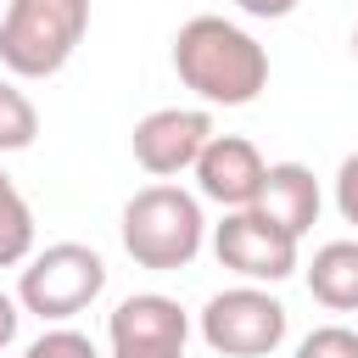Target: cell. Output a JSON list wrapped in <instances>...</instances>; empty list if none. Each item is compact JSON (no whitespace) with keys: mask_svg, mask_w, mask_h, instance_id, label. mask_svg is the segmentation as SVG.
Masks as SVG:
<instances>
[{"mask_svg":"<svg viewBox=\"0 0 358 358\" xmlns=\"http://www.w3.org/2000/svg\"><path fill=\"white\" fill-rule=\"evenodd\" d=\"M173 73L201 106H252L268 90V50L229 17H190L173 34Z\"/></svg>","mask_w":358,"mask_h":358,"instance_id":"cell-1","label":"cell"},{"mask_svg":"<svg viewBox=\"0 0 358 358\" xmlns=\"http://www.w3.org/2000/svg\"><path fill=\"white\" fill-rule=\"evenodd\" d=\"M117 235H123V252L151 268V274H173V268H190L196 252L207 246V218H201V196L157 179L145 190H134L123 201V218H117Z\"/></svg>","mask_w":358,"mask_h":358,"instance_id":"cell-2","label":"cell"},{"mask_svg":"<svg viewBox=\"0 0 358 358\" xmlns=\"http://www.w3.org/2000/svg\"><path fill=\"white\" fill-rule=\"evenodd\" d=\"M90 34V0H6L0 67L11 78H56Z\"/></svg>","mask_w":358,"mask_h":358,"instance_id":"cell-3","label":"cell"},{"mask_svg":"<svg viewBox=\"0 0 358 358\" xmlns=\"http://www.w3.org/2000/svg\"><path fill=\"white\" fill-rule=\"evenodd\" d=\"M106 291V263L95 246L84 241H56V246H39L22 274H17V302L22 313L45 319V324H67L73 313H84L95 296Z\"/></svg>","mask_w":358,"mask_h":358,"instance_id":"cell-4","label":"cell"},{"mask_svg":"<svg viewBox=\"0 0 358 358\" xmlns=\"http://www.w3.org/2000/svg\"><path fill=\"white\" fill-rule=\"evenodd\" d=\"M196 330H201V341H207L213 352H224V358H268V352L285 341L291 313H285V302H280L268 285L241 280V285L207 296V308L196 313Z\"/></svg>","mask_w":358,"mask_h":358,"instance_id":"cell-5","label":"cell"},{"mask_svg":"<svg viewBox=\"0 0 358 358\" xmlns=\"http://www.w3.org/2000/svg\"><path fill=\"white\" fill-rule=\"evenodd\" d=\"M213 257L252 285H280L302 268V241L291 229H280L268 213L235 207L213 224Z\"/></svg>","mask_w":358,"mask_h":358,"instance_id":"cell-6","label":"cell"},{"mask_svg":"<svg viewBox=\"0 0 358 358\" xmlns=\"http://www.w3.org/2000/svg\"><path fill=\"white\" fill-rule=\"evenodd\" d=\"M106 341H112V358H185L190 313L162 291H134L112 308Z\"/></svg>","mask_w":358,"mask_h":358,"instance_id":"cell-7","label":"cell"},{"mask_svg":"<svg viewBox=\"0 0 358 358\" xmlns=\"http://www.w3.org/2000/svg\"><path fill=\"white\" fill-rule=\"evenodd\" d=\"M213 112L207 106H157L134 123L129 134V151L134 162L151 173V179H173V173H190L201 145L213 140Z\"/></svg>","mask_w":358,"mask_h":358,"instance_id":"cell-8","label":"cell"},{"mask_svg":"<svg viewBox=\"0 0 358 358\" xmlns=\"http://www.w3.org/2000/svg\"><path fill=\"white\" fill-rule=\"evenodd\" d=\"M190 173H196V196H207L224 213H235V207H252L257 201L268 162H263V151L246 134H213L201 145V157H196Z\"/></svg>","mask_w":358,"mask_h":358,"instance_id":"cell-9","label":"cell"},{"mask_svg":"<svg viewBox=\"0 0 358 358\" xmlns=\"http://www.w3.org/2000/svg\"><path fill=\"white\" fill-rule=\"evenodd\" d=\"M257 213H268L280 229H291L296 241L319 224V207H324V196H319V179H313V168L308 162H268V173H263V190H257V201H252Z\"/></svg>","mask_w":358,"mask_h":358,"instance_id":"cell-10","label":"cell"},{"mask_svg":"<svg viewBox=\"0 0 358 358\" xmlns=\"http://www.w3.org/2000/svg\"><path fill=\"white\" fill-rule=\"evenodd\" d=\"M302 274H308V291L319 308L358 313V241H324Z\"/></svg>","mask_w":358,"mask_h":358,"instance_id":"cell-11","label":"cell"},{"mask_svg":"<svg viewBox=\"0 0 358 358\" xmlns=\"http://www.w3.org/2000/svg\"><path fill=\"white\" fill-rule=\"evenodd\" d=\"M28 257H34V207L0 168V268H17Z\"/></svg>","mask_w":358,"mask_h":358,"instance_id":"cell-12","label":"cell"},{"mask_svg":"<svg viewBox=\"0 0 358 358\" xmlns=\"http://www.w3.org/2000/svg\"><path fill=\"white\" fill-rule=\"evenodd\" d=\"M34 134H39L34 101L11 84V73H0V151H28Z\"/></svg>","mask_w":358,"mask_h":358,"instance_id":"cell-13","label":"cell"},{"mask_svg":"<svg viewBox=\"0 0 358 358\" xmlns=\"http://www.w3.org/2000/svg\"><path fill=\"white\" fill-rule=\"evenodd\" d=\"M22 358H101V352H95V341H90L84 330L50 324V330H39V336L22 347Z\"/></svg>","mask_w":358,"mask_h":358,"instance_id":"cell-14","label":"cell"},{"mask_svg":"<svg viewBox=\"0 0 358 358\" xmlns=\"http://www.w3.org/2000/svg\"><path fill=\"white\" fill-rule=\"evenodd\" d=\"M296 358H358V330L352 324H319L296 341Z\"/></svg>","mask_w":358,"mask_h":358,"instance_id":"cell-15","label":"cell"},{"mask_svg":"<svg viewBox=\"0 0 358 358\" xmlns=\"http://www.w3.org/2000/svg\"><path fill=\"white\" fill-rule=\"evenodd\" d=\"M336 213L347 224H358V151H347L336 168Z\"/></svg>","mask_w":358,"mask_h":358,"instance_id":"cell-16","label":"cell"},{"mask_svg":"<svg viewBox=\"0 0 358 358\" xmlns=\"http://www.w3.org/2000/svg\"><path fill=\"white\" fill-rule=\"evenodd\" d=\"M17 324H22V302L11 291H0V352L17 341Z\"/></svg>","mask_w":358,"mask_h":358,"instance_id":"cell-17","label":"cell"},{"mask_svg":"<svg viewBox=\"0 0 358 358\" xmlns=\"http://www.w3.org/2000/svg\"><path fill=\"white\" fill-rule=\"evenodd\" d=\"M246 17H263V22H280V17H291L302 0H235Z\"/></svg>","mask_w":358,"mask_h":358,"instance_id":"cell-18","label":"cell"},{"mask_svg":"<svg viewBox=\"0 0 358 358\" xmlns=\"http://www.w3.org/2000/svg\"><path fill=\"white\" fill-rule=\"evenodd\" d=\"M352 62H358V28H352Z\"/></svg>","mask_w":358,"mask_h":358,"instance_id":"cell-19","label":"cell"}]
</instances>
